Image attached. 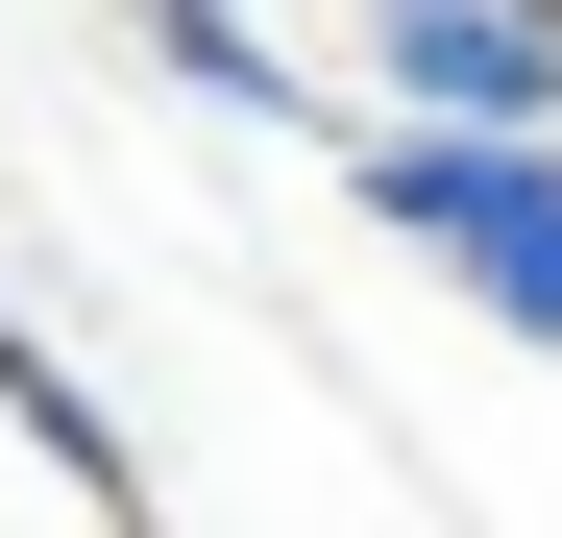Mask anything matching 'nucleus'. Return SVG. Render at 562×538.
I'll return each instance as SVG.
<instances>
[{
	"instance_id": "obj_3",
	"label": "nucleus",
	"mask_w": 562,
	"mask_h": 538,
	"mask_svg": "<svg viewBox=\"0 0 562 538\" xmlns=\"http://www.w3.org/2000/svg\"><path fill=\"white\" fill-rule=\"evenodd\" d=\"M0 440H25V466H49L74 514H147V440H123L99 392H74V368H49V343H25V318H0Z\"/></svg>"
},
{
	"instance_id": "obj_4",
	"label": "nucleus",
	"mask_w": 562,
	"mask_h": 538,
	"mask_svg": "<svg viewBox=\"0 0 562 538\" xmlns=\"http://www.w3.org/2000/svg\"><path fill=\"white\" fill-rule=\"evenodd\" d=\"M147 74H171V99H221V123H342L318 74L269 49V0H196V25H147Z\"/></svg>"
},
{
	"instance_id": "obj_5",
	"label": "nucleus",
	"mask_w": 562,
	"mask_h": 538,
	"mask_svg": "<svg viewBox=\"0 0 562 538\" xmlns=\"http://www.w3.org/2000/svg\"><path fill=\"white\" fill-rule=\"evenodd\" d=\"M123 25H196V0H123Z\"/></svg>"
},
{
	"instance_id": "obj_2",
	"label": "nucleus",
	"mask_w": 562,
	"mask_h": 538,
	"mask_svg": "<svg viewBox=\"0 0 562 538\" xmlns=\"http://www.w3.org/2000/svg\"><path fill=\"white\" fill-rule=\"evenodd\" d=\"M342 99H392V123H562V0H342Z\"/></svg>"
},
{
	"instance_id": "obj_1",
	"label": "nucleus",
	"mask_w": 562,
	"mask_h": 538,
	"mask_svg": "<svg viewBox=\"0 0 562 538\" xmlns=\"http://www.w3.org/2000/svg\"><path fill=\"white\" fill-rule=\"evenodd\" d=\"M342 171H367V221H392V245H440V294L490 318V343L562 368V123H392V99H367Z\"/></svg>"
}]
</instances>
